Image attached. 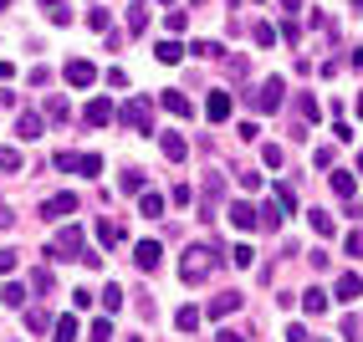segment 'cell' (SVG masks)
I'll return each mask as SVG.
<instances>
[{
  "instance_id": "9",
  "label": "cell",
  "mask_w": 363,
  "mask_h": 342,
  "mask_svg": "<svg viewBox=\"0 0 363 342\" xmlns=\"http://www.w3.org/2000/svg\"><path fill=\"white\" fill-rule=\"evenodd\" d=\"M225 215H230V225H235V230H261V225H256V205H246V200H235Z\"/></svg>"
},
{
  "instance_id": "10",
  "label": "cell",
  "mask_w": 363,
  "mask_h": 342,
  "mask_svg": "<svg viewBox=\"0 0 363 342\" xmlns=\"http://www.w3.org/2000/svg\"><path fill=\"white\" fill-rule=\"evenodd\" d=\"M333 297H337V302H358V297H363V276L343 271V276H337V286H333Z\"/></svg>"
},
{
  "instance_id": "27",
  "label": "cell",
  "mask_w": 363,
  "mask_h": 342,
  "mask_svg": "<svg viewBox=\"0 0 363 342\" xmlns=\"http://www.w3.org/2000/svg\"><path fill=\"white\" fill-rule=\"evenodd\" d=\"M272 200L281 205V215H292V210H297V189H292V184H277V194H272Z\"/></svg>"
},
{
  "instance_id": "4",
  "label": "cell",
  "mask_w": 363,
  "mask_h": 342,
  "mask_svg": "<svg viewBox=\"0 0 363 342\" xmlns=\"http://www.w3.org/2000/svg\"><path fill=\"white\" fill-rule=\"evenodd\" d=\"M62 77H67L72 87H92V82H98V67H92L87 57H72V62L62 67Z\"/></svg>"
},
{
  "instance_id": "40",
  "label": "cell",
  "mask_w": 363,
  "mask_h": 342,
  "mask_svg": "<svg viewBox=\"0 0 363 342\" xmlns=\"http://www.w3.org/2000/svg\"><path fill=\"white\" fill-rule=\"evenodd\" d=\"M108 21H113L108 11H87V26H92V31H108Z\"/></svg>"
},
{
  "instance_id": "53",
  "label": "cell",
  "mask_w": 363,
  "mask_h": 342,
  "mask_svg": "<svg viewBox=\"0 0 363 342\" xmlns=\"http://www.w3.org/2000/svg\"><path fill=\"white\" fill-rule=\"evenodd\" d=\"M6 6H11V0H0V11H6Z\"/></svg>"
},
{
  "instance_id": "21",
  "label": "cell",
  "mask_w": 363,
  "mask_h": 342,
  "mask_svg": "<svg viewBox=\"0 0 363 342\" xmlns=\"http://www.w3.org/2000/svg\"><path fill=\"white\" fill-rule=\"evenodd\" d=\"M235 307H240V291H220V297L210 302V317H230Z\"/></svg>"
},
{
  "instance_id": "35",
  "label": "cell",
  "mask_w": 363,
  "mask_h": 342,
  "mask_svg": "<svg viewBox=\"0 0 363 342\" xmlns=\"http://www.w3.org/2000/svg\"><path fill=\"white\" fill-rule=\"evenodd\" d=\"M26 327H31V332H46V327H52V317H46L41 307H31V312H26Z\"/></svg>"
},
{
  "instance_id": "8",
  "label": "cell",
  "mask_w": 363,
  "mask_h": 342,
  "mask_svg": "<svg viewBox=\"0 0 363 342\" xmlns=\"http://www.w3.org/2000/svg\"><path fill=\"white\" fill-rule=\"evenodd\" d=\"M82 118H87V128H108V123H113V118H118V108L108 103V97H92V103H87V113H82Z\"/></svg>"
},
{
  "instance_id": "16",
  "label": "cell",
  "mask_w": 363,
  "mask_h": 342,
  "mask_svg": "<svg viewBox=\"0 0 363 342\" xmlns=\"http://www.w3.org/2000/svg\"><path fill=\"white\" fill-rule=\"evenodd\" d=\"M138 215H143V220H159V215H164V194L143 189V194H138Z\"/></svg>"
},
{
  "instance_id": "13",
  "label": "cell",
  "mask_w": 363,
  "mask_h": 342,
  "mask_svg": "<svg viewBox=\"0 0 363 342\" xmlns=\"http://www.w3.org/2000/svg\"><path fill=\"white\" fill-rule=\"evenodd\" d=\"M159 149H164V159H169V164H184V154H189V143H184L179 133H159Z\"/></svg>"
},
{
  "instance_id": "1",
  "label": "cell",
  "mask_w": 363,
  "mask_h": 342,
  "mask_svg": "<svg viewBox=\"0 0 363 342\" xmlns=\"http://www.w3.org/2000/svg\"><path fill=\"white\" fill-rule=\"evenodd\" d=\"M46 256H52V261H82L87 271H98V266H103V256H98V251H87L82 225H62V230H57V240L46 246Z\"/></svg>"
},
{
  "instance_id": "18",
  "label": "cell",
  "mask_w": 363,
  "mask_h": 342,
  "mask_svg": "<svg viewBox=\"0 0 363 342\" xmlns=\"http://www.w3.org/2000/svg\"><path fill=\"white\" fill-rule=\"evenodd\" d=\"M98 240L113 251V246H123V225H118V220H98Z\"/></svg>"
},
{
  "instance_id": "52",
  "label": "cell",
  "mask_w": 363,
  "mask_h": 342,
  "mask_svg": "<svg viewBox=\"0 0 363 342\" xmlns=\"http://www.w3.org/2000/svg\"><path fill=\"white\" fill-rule=\"evenodd\" d=\"M358 174H363V154H358Z\"/></svg>"
},
{
  "instance_id": "33",
  "label": "cell",
  "mask_w": 363,
  "mask_h": 342,
  "mask_svg": "<svg viewBox=\"0 0 363 342\" xmlns=\"http://www.w3.org/2000/svg\"><path fill=\"white\" fill-rule=\"evenodd\" d=\"M281 159H286L281 143H266V149H261V164H266V169H281Z\"/></svg>"
},
{
  "instance_id": "31",
  "label": "cell",
  "mask_w": 363,
  "mask_h": 342,
  "mask_svg": "<svg viewBox=\"0 0 363 342\" xmlns=\"http://www.w3.org/2000/svg\"><path fill=\"white\" fill-rule=\"evenodd\" d=\"M108 337H113V322H108V317H98V322L87 327V342H108Z\"/></svg>"
},
{
  "instance_id": "54",
  "label": "cell",
  "mask_w": 363,
  "mask_h": 342,
  "mask_svg": "<svg viewBox=\"0 0 363 342\" xmlns=\"http://www.w3.org/2000/svg\"><path fill=\"white\" fill-rule=\"evenodd\" d=\"M164 6H169V0H164Z\"/></svg>"
},
{
  "instance_id": "17",
  "label": "cell",
  "mask_w": 363,
  "mask_h": 342,
  "mask_svg": "<svg viewBox=\"0 0 363 342\" xmlns=\"http://www.w3.org/2000/svg\"><path fill=\"white\" fill-rule=\"evenodd\" d=\"M154 57H159V62H164V67H174V62H179V57H184V46H179V41H174V36H164V41H159V46H154Z\"/></svg>"
},
{
  "instance_id": "24",
  "label": "cell",
  "mask_w": 363,
  "mask_h": 342,
  "mask_svg": "<svg viewBox=\"0 0 363 342\" xmlns=\"http://www.w3.org/2000/svg\"><path fill=\"white\" fill-rule=\"evenodd\" d=\"M307 220H312V230H318L323 240H328V235H337V225H333V215H328V210H312Z\"/></svg>"
},
{
  "instance_id": "34",
  "label": "cell",
  "mask_w": 363,
  "mask_h": 342,
  "mask_svg": "<svg viewBox=\"0 0 363 342\" xmlns=\"http://www.w3.org/2000/svg\"><path fill=\"white\" fill-rule=\"evenodd\" d=\"M251 261H256L251 246H235V251H230V266H240V271H251Z\"/></svg>"
},
{
  "instance_id": "47",
  "label": "cell",
  "mask_w": 363,
  "mask_h": 342,
  "mask_svg": "<svg viewBox=\"0 0 363 342\" xmlns=\"http://www.w3.org/2000/svg\"><path fill=\"white\" fill-rule=\"evenodd\" d=\"M286 342H312V337H307V327H286Z\"/></svg>"
},
{
  "instance_id": "49",
  "label": "cell",
  "mask_w": 363,
  "mask_h": 342,
  "mask_svg": "<svg viewBox=\"0 0 363 342\" xmlns=\"http://www.w3.org/2000/svg\"><path fill=\"white\" fill-rule=\"evenodd\" d=\"M353 113H358V118H363V92H358V97H353Z\"/></svg>"
},
{
  "instance_id": "45",
  "label": "cell",
  "mask_w": 363,
  "mask_h": 342,
  "mask_svg": "<svg viewBox=\"0 0 363 342\" xmlns=\"http://www.w3.org/2000/svg\"><path fill=\"white\" fill-rule=\"evenodd\" d=\"M16 271V251H0V276H11Z\"/></svg>"
},
{
  "instance_id": "50",
  "label": "cell",
  "mask_w": 363,
  "mask_h": 342,
  "mask_svg": "<svg viewBox=\"0 0 363 342\" xmlns=\"http://www.w3.org/2000/svg\"><path fill=\"white\" fill-rule=\"evenodd\" d=\"M41 6H46V11H52V6H62V0H41Z\"/></svg>"
},
{
  "instance_id": "5",
  "label": "cell",
  "mask_w": 363,
  "mask_h": 342,
  "mask_svg": "<svg viewBox=\"0 0 363 342\" xmlns=\"http://www.w3.org/2000/svg\"><path fill=\"white\" fill-rule=\"evenodd\" d=\"M281 92H286L281 77H266L261 92H256V113H277V108H281Z\"/></svg>"
},
{
  "instance_id": "43",
  "label": "cell",
  "mask_w": 363,
  "mask_h": 342,
  "mask_svg": "<svg viewBox=\"0 0 363 342\" xmlns=\"http://www.w3.org/2000/svg\"><path fill=\"white\" fill-rule=\"evenodd\" d=\"M52 164H57V169H67V174H77V154H57Z\"/></svg>"
},
{
  "instance_id": "38",
  "label": "cell",
  "mask_w": 363,
  "mask_h": 342,
  "mask_svg": "<svg viewBox=\"0 0 363 342\" xmlns=\"http://www.w3.org/2000/svg\"><path fill=\"white\" fill-rule=\"evenodd\" d=\"M46 118H57V123H62V118H67V97H46Z\"/></svg>"
},
{
  "instance_id": "26",
  "label": "cell",
  "mask_w": 363,
  "mask_h": 342,
  "mask_svg": "<svg viewBox=\"0 0 363 342\" xmlns=\"http://www.w3.org/2000/svg\"><path fill=\"white\" fill-rule=\"evenodd\" d=\"M0 297H6V307H26V286H21V281H6V286H0Z\"/></svg>"
},
{
  "instance_id": "6",
  "label": "cell",
  "mask_w": 363,
  "mask_h": 342,
  "mask_svg": "<svg viewBox=\"0 0 363 342\" xmlns=\"http://www.w3.org/2000/svg\"><path fill=\"white\" fill-rule=\"evenodd\" d=\"M159 261H164L159 240H138V246H133V266H138V271H159Z\"/></svg>"
},
{
  "instance_id": "25",
  "label": "cell",
  "mask_w": 363,
  "mask_h": 342,
  "mask_svg": "<svg viewBox=\"0 0 363 342\" xmlns=\"http://www.w3.org/2000/svg\"><path fill=\"white\" fill-rule=\"evenodd\" d=\"M297 113L307 118V123H318V118H323V108H318V97H312V92H302V97H297Z\"/></svg>"
},
{
  "instance_id": "15",
  "label": "cell",
  "mask_w": 363,
  "mask_h": 342,
  "mask_svg": "<svg viewBox=\"0 0 363 342\" xmlns=\"http://www.w3.org/2000/svg\"><path fill=\"white\" fill-rule=\"evenodd\" d=\"M159 103H164L169 113H174V118H189V113H195V103H189L184 92H159Z\"/></svg>"
},
{
  "instance_id": "36",
  "label": "cell",
  "mask_w": 363,
  "mask_h": 342,
  "mask_svg": "<svg viewBox=\"0 0 363 342\" xmlns=\"http://www.w3.org/2000/svg\"><path fill=\"white\" fill-rule=\"evenodd\" d=\"M103 307H108V312L123 307V286H103Z\"/></svg>"
},
{
  "instance_id": "44",
  "label": "cell",
  "mask_w": 363,
  "mask_h": 342,
  "mask_svg": "<svg viewBox=\"0 0 363 342\" xmlns=\"http://www.w3.org/2000/svg\"><path fill=\"white\" fill-rule=\"evenodd\" d=\"M72 302H77V312H87V307H92V291H87V286H77V291H72Z\"/></svg>"
},
{
  "instance_id": "7",
  "label": "cell",
  "mask_w": 363,
  "mask_h": 342,
  "mask_svg": "<svg viewBox=\"0 0 363 342\" xmlns=\"http://www.w3.org/2000/svg\"><path fill=\"white\" fill-rule=\"evenodd\" d=\"M77 215V194H52V200H41V220H67Z\"/></svg>"
},
{
  "instance_id": "20",
  "label": "cell",
  "mask_w": 363,
  "mask_h": 342,
  "mask_svg": "<svg viewBox=\"0 0 363 342\" xmlns=\"http://www.w3.org/2000/svg\"><path fill=\"white\" fill-rule=\"evenodd\" d=\"M52 342H77V317H57V322H52Z\"/></svg>"
},
{
  "instance_id": "37",
  "label": "cell",
  "mask_w": 363,
  "mask_h": 342,
  "mask_svg": "<svg viewBox=\"0 0 363 342\" xmlns=\"http://www.w3.org/2000/svg\"><path fill=\"white\" fill-rule=\"evenodd\" d=\"M343 251H348V256H363V230H348V235H343Z\"/></svg>"
},
{
  "instance_id": "46",
  "label": "cell",
  "mask_w": 363,
  "mask_h": 342,
  "mask_svg": "<svg viewBox=\"0 0 363 342\" xmlns=\"http://www.w3.org/2000/svg\"><path fill=\"white\" fill-rule=\"evenodd\" d=\"M215 342H246V332H230L225 327V332H215Z\"/></svg>"
},
{
  "instance_id": "30",
  "label": "cell",
  "mask_w": 363,
  "mask_h": 342,
  "mask_svg": "<svg viewBox=\"0 0 363 342\" xmlns=\"http://www.w3.org/2000/svg\"><path fill=\"white\" fill-rule=\"evenodd\" d=\"M77 174H87V179L103 174V159H98V154H77Z\"/></svg>"
},
{
  "instance_id": "14",
  "label": "cell",
  "mask_w": 363,
  "mask_h": 342,
  "mask_svg": "<svg viewBox=\"0 0 363 342\" xmlns=\"http://www.w3.org/2000/svg\"><path fill=\"white\" fill-rule=\"evenodd\" d=\"M302 312H307V317H323V312H328V291H323V286H307V291H302Z\"/></svg>"
},
{
  "instance_id": "22",
  "label": "cell",
  "mask_w": 363,
  "mask_h": 342,
  "mask_svg": "<svg viewBox=\"0 0 363 342\" xmlns=\"http://www.w3.org/2000/svg\"><path fill=\"white\" fill-rule=\"evenodd\" d=\"M353 174H348V169H333V194H337V200H353Z\"/></svg>"
},
{
  "instance_id": "2",
  "label": "cell",
  "mask_w": 363,
  "mask_h": 342,
  "mask_svg": "<svg viewBox=\"0 0 363 342\" xmlns=\"http://www.w3.org/2000/svg\"><path fill=\"white\" fill-rule=\"evenodd\" d=\"M215 256H220L215 246H189V251H184V261H179V281H184V286H200V281L210 276Z\"/></svg>"
},
{
  "instance_id": "19",
  "label": "cell",
  "mask_w": 363,
  "mask_h": 342,
  "mask_svg": "<svg viewBox=\"0 0 363 342\" xmlns=\"http://www.w3.org/2000/svg\"><path fill=\"white\" fill-rule=\"evenodd\" d=\"M138 31H149V6H143V0L128 6V36H138Z\"/></svg>"
},
{
  "instance_id": "3",
  "label": "cell",
  "mask_w": 363,
  "mask_h": 342,
  "mask_svg": "<svg viewBox=\"0 0 363 342\" xmlns=\"http://www.w3.org/2000/svg\"><path fill=\"white\" fill-rule=\"evenodd\" d=\"M118 123L123 128H133V133H154V97H128L123 108H118Z\"/></svg>"
},
{
  "instance_id": "41",
  "label": "cell",
  "mask_w": 363,
  "mask_h": 342,
  "mask_svg": "<svg viewBox=\"0 0 363 342\" xmlns=\"http://www.w3.org/2000/svg\"><path fill=\"white\" fill-rule=\"evenodd\" d=\"M277 41V26H266V21H261V26H256V46H272Z\"/></svg>"
},
{
  "instance_id": "51",
  "label": "cell",
  "mask_w": 363,
  "mask_h": 342,
  "mask_svg": "<svg viewBox=\"0 0 363 342\" xmlns=\"http://www.w3.org/2000/svg\"><path fill=\"white\" fill-rule=\"evenodd\" d=\"M353 11H363V0H353Z\"/></svg>"
},
{
  "instance_id": "11",
  "label": "cell",
  "mask_w": 363,
  "mask_h": 342,
  "mask_svg": "<svg viewBox=\"0 0 363 342\" xmlns=\"http://www.w3.org/2000/svg\"><path fill=\"white\" fill-rule=\"evenodd\" d=\"M46 133V123H41V113H21L16 118V138H26V143H36Z\"/></svg>"
},
{
  "instance_id": "32",
  "label": "cell",
  "mask_w": 363,
  "mask_h": 342,
  "mask_svg": "<svg viewBox=\"0 0 363 342\" xmlns=\"http://www.w3.org/2000/svg\"><path fill=\"white\" fill-rule=\"evenodd\" d=\"M118 189H123V194H143V174H138V169H128V174L118 179Z\"/></svg>"
},
{
  "instance_id": "29",
  "label": "cell",
  "mask_w": 363,
  "mask_h": 342,
  "mask_svg": "<svg viewBox=\"0 0 363 342\" xmlns=\"http://www.w3.org/2000/svg\"><path fill=\"white\" fill-rule=\"evenodd\" d=\"M189 52H195V57H205V62H215V57H225V46H220V41H195Z\"/></svg>"
},
{
  "instance_id": "48",
  "label": "cell",
  "mask_w": 363,
  "mask_h": 342,
  "mask_svg": "<svg viewBox=\"0 0 363 342\" xmlns=\"http://www.w3.org/2000/svg\"><path fill=\"white\" fill-rule=\"evenodd\" d=\"M11 220H16V215H11V210H6V205H0V225H11Z\"/></svg>"
},
{
  "instance_id": "39",
  "label": "cell",
  "mask_w": 363,
  "mask_h": 342,
  "mask_svg": "<svg viewBox=\"0 0 363 342\" xmlns=\"http://www.w3.org/2000/svg\"><path fill=\"white\" fill-rule=\"evenodd\" d=\"M0 169H6V174H16V169H21V154H16V149H0Z\"/></svg>"
},
{
  "instance_id": "28",
  "label": "cell",
  "mask_w": 363,
  "mask_h": 342,
  "mask_svg": "<svg viewBox=\"0 0 363 342\" xmlns=\"http://www.w3.org/2000/svg\"><path fill=\"white\" fill-rule=\"evenodd\" d=\"M174 327H179V332H195V327H200V307H179Z\"/></svg>"
},
{
  "instance_id": "12",
  "label": "cell",
  "mask_w": 363,
  "mask_h": 342,
  "mask_svg": "<svg viewBox=\"0 0 363 342\" xmlns=\"http://www.w3.org/2000/svg\"><path fill=\"white\" fill-rule=\"evenodd\" d=\"M205 118H210V123H225V118H230V92H210L205 97Z\"/></svg>"
},
{
  "instance_id": "42",
  "label": "cell",
  "mask_w": 363,
  "mask_h": 342,
  "mask_svg": "<svg viewBox=\"0 0 363 342\" xmlns=\"http://www.w3.org/2000/svg\"><path fill=\"white\" fill-rule=\"evenodd\" d=\"M31 291H52V271H46V266H41L36 276H31Z\"/></svg>"
},
{
  "instance_id": "23",
  "label": "cell",
  "mask_w": 363,
  "mask_h": 342,
  "mask_svg": "<svg viewBox=\"0 0 363 342\" xmlns=\"http://www.w3.org/2000/svg\"><path fill=\"white\" fill-rule=\"evenodd\" d=\"M220 194H225L220 174H210V179H205V220H210V210H215V205H220Z\"/></svg>"
}]
</instances>
